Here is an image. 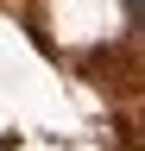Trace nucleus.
<instances>
[{"instance_id": "1", "label": "nucleus", "mask_w": 145, "mask_h": 151, "mask_svg": "<svg viewBox=\"0 0 145 151\" xmlns=\"http://www.w3.org/2000/svg\"><path fill=\"white\" fill-rule=\"evenodd\" d=\"M126 19H139V0H126Z\"/></svg>"}]
</instances>
